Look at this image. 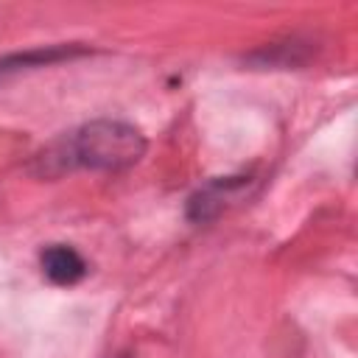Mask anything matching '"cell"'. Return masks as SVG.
Here are the masks:
<instances>
[{
  "instance_id": "obj_1",
  "label": "cell",
  "mask_w": 358,
  "mask_h": 358,
  "mask_svg": "<svg viewBox=\"0 0 358 358\" xmlns=\"http://www.w3.org/2000/svg\"><path fill=\"white\" fill-rule=\"evenodd\" d=\"M145 137L140 129L123 120H90L53 143H48L36 159L34 171L42 179H59L73 171H126L137 165L145 154Z\"/></svg>"
},
{
  "instance_id": "obj_2",
  "label": "cell",
  "mask_w": 358,
  "mask_h": 358,
  "mask_svg": "<svg viewBox=\"0 0 358 358\" xmlns=\"http://www.w3.org/2000/svg\"><path fill=\"white\" fill-rule=\"evenodd\" d=\"M39 266H42L45 277L56 285H76L87 274L84 257L73 246H64V243L45 246L42 255H39Z\"/></svg>"
}]
</instances>
